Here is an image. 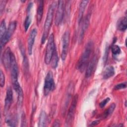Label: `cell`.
I'll use <instances>...</instances> for the list:
<instances>
[{"instance_id":"cell-13","label":"cell","mask_w":127,"mask_h":127,"mask_svg":"<svg viewBox=\"0 0 127 127\" xmlns=\"http://www.w3.org/2000/svg\"><path fill=\"white\" fill-rule=\"evenodd\" d=\"M13 100V93L10 87H8L6 90V97L5 99L4 104V111L7 112L9 110L12 102Z\"/></svg>"},{"instance_id":"cell-11","label":"cell","mask_w":127,"mask_h":127,"mask_svg":"<svg viewBox=\"0 0 127 127\" xmlns=\"http://www.w3.org/2000/svg\"><path fill=\"white\" fill-rule=\"evenodd\" d=\"M97 56L96 55L93 56V57L90 60V61L88 62L86 68V72H85V77L88 78L90 77L93 72L96 64L97 63Z\"/></svg>"},{"instance_id":"cell-20","label":"cell","mask_w":127,"mask_h":127,"mask_svg":"<svg viewBox=\"0 0 127 127\" xmlns=\"http://www.w3.org/2000/svg\"><path fill=\"white\" fill-rule=\"evenodd\" d=\"M58 61H59V58H58V53L56 49L53 53V55L52 56V57L51 58V62H50V63H51V66L53 68H55L57 67L58 64Z\"/></svg>"},{"instance_id":"cell-4","label":"cell","mask_w":127,"mask_h":127,"mask_svg":"<svg viewBox=\"0 0 127 127\" xmlns=\"http://www.w3.org/2000/svg\"><path fill=\"white\" fill-rule=\"evenodd\" d=\"M55 49L56 47L54 42V36L53 34H52L49 37L48 43L46 49L45 62L46 64H49L50 63L51 58Z\"/></svg>"},{"instance_id":"cell-8","label":"cell","mask_w":127,"mask_h":127,"mask_svg":"<svg viewBox=\"0 0 127 127\" xmlns=\"http://www.w3.org/2000/svg\"><path fill=\"white\" fill-rule=\"evenodd\" d=\"M70 33L68 30L66 31L63 34L62 37V50L61 53V58L63 61H64L66 58L69 43Z\"/></svg>"},{"instance_id":"cell-15","label":"cell","mask_w":127,"mask_h":127,"mask_svg":"<svg viewBox=\"0 0 127 127\" xmlns=\"http://www.w3.org/2000/svg\"><path fill=\"white\" fill-rule=\"evenodd\" d=\"M88 2H89L88 0H82L80 3L78 16V20L79 24H80L81 22L83 13L85 11V7Z\"/></svg>"},{"instance_id":"cell-23","label":"cell","mask_w":127,"mask_h":127,"mask_svg":"<svg viewBox=\"0 0 127 127\" xmlns=\"http://www.w3.org/2000/svg\"><path fill=\"white\" fill-rule=\"evenodd\" d=\"M6 30H7L6 27L5 22V20L3 19L1 22L0 26V39H1L3 36Z\"/></svg>"},{"instance_id":"cell-6","label":"cell","mask_w":127,"mask_h":127,"mask_svg":"<svg viewBox=\"0 0 127 127\" xmlns=\"http://www.w3.org/2000/svg\"><path fill=\"white\" fill-rule=\"evenodd\" d=\"M55 88V82L53 78V74L51 71H49L47 73L44 82V94L47 96Z\"/></svg>"},{"instance_id":"cell-12","label":"cell","mask_w":127,"mask_h":127,"mask_svg":"<svg viewBox=\"0 0 127 127\" xmlns=\"http://www.w3.org/2000/svg\"><path fill=\"white\" fill-rule=\"evenodd\" d=\"M37 34V30L36 28L33 29L31 31L29 35L28 39V53L30 55L32 53V49L34 45L35 39Z\"/></svg>"},{"instance_id":"cell-2","label":"cell","mask_w":127,"mask_h":127,"mask_svg":"<svg viewBox=\"0 0 127 127\" xmlns=\"http://www.w3.org/2000/svg\"><path fill=\"white\" fill-rule=\"evenodd\" d=\"M56 6V2L55 1L53 2L50 5L47 14L45 22L44 27V31L42 37V40L41 42L42 44H44L48 37L49 32L52 23L53 17H54V11L55 7Z\"/></svg>"},{"instance_id":"cell-14","label":"cell","mask_w":127,"mask_h":127,"mask_svg":"<svg viewBox=\"0 0 127 127\" xmlns=\"http://www.w3.org/2000/svg\"><path fill=\"white\" fill-rule=\"evenodd\" d=\"M90 14H87V15L86 16L85 18L83 23L82 25L81 30L79 33V42L80 43L84 37V33L87 29L89 24V22H90Z\"/></svg>"},{"instance_id":"cell-29","label":"cell","mask_w":127,"mask_h":127,"mask_svg":"<svg viewBox=\"0 0 127 127\" xmlns=\"http://www.w3.org/2000/svg\"><path fill=\"white\" fill-rule=\"evenodd\" d=\"M6 1L5 0H0V14L2 13L4 7L6 4Z\"/></svg>"},{"instance_id":"cell-27","label":"cell","mask_w":127,"mask_h":127,"mask_svg":"<svg viewBox=\"0 0 127 127\" xmlns=\"http://www.w3.org/2000/svg\"><path fill=\"white\" fill-rule=\"evenodd\" d=\"M126 87H127V83H126V82H125L121 83L120 84L116 85L115 86V89L116 90H120V89H125Z\"/></svg>"},{"instance_id":"cell-7","label":"cell","mask_w":127,"mask_h":127,"mask_svg":"<svg viewBox=\"0 0 127 127\" xmlns=\"http://www.w3.org/2000/svg\"><path fill=\"white\" fill-rule=\"evenodd\" d=\"M16 22L15 21H12L9 23L8 28L5 34L1 39H0L1 50H2L3 47L4 46V45L7 43V42L9 40V39L11 37L12 35H13L16 29Z\"/></svg>"},{"instance_id":"cell-17","label":"cell","mask_w":127,"mask_h":127,"mask_svg":"<svg viewBox=\"0 0 127 127\" xmlns=\"http://www.w3.org/2000/svg\"><path fill=\"white\" fill-rule=\"evenodd\" d=\"M115 74L114 68L113 66L109 65L106 67L103 73V78L104 79H107L111 77H112Z\"/></svg>"},{"instance_id":"cell-31","label":"cell","mask_w":127,"mask_h":127,"mask_svg":"<svg viewBox=\"0 0 127 127\" xmlns=\"http://www.w3.org/2000/svg\"><path fill=\"white\" fill-rule=\"evenodd\" d=\"M60 126V122L56 120L55 121V122L54 123V124L53 125V127H59Z\"/></svg>"},{"instance_id":"cell-19","label":"cell","mask_w":127,"mask_h":127,"mask_svg":"<svg viewBox=\"0 0 127 127\" xmlns=\"http://www.w3.org/2000/svg\"><path fill=\"white\" fill-rule=\"evenodd\" d=\"M46 121H47V115L45 111H42L40 115L38 126L43 127L46 126Z\"/></svg>"},{"instance_id":"cell-30","label":"cell","mask_w":127,"mask_h":127,"mask_svg":"<svg viewBox=\"0 0 127 127\" xmlns=\"http://www.w3.org/2000/svg\"><path fill=\"white\" fill-rule=\"evenodd\" d=\"M99 124V121H94L92 122L91 123V124L89 126H95Z\"/></svg>"},{"instance_id":"cell-18","label":"cell","mask_w":127,"mask_h":127,"mask_svg":"<svg viewBox=\"0 0 127 127\" xmlns=\"http://www.w3.org/2000/svg\"><path fill=\"white\" fill-rule=\"evenodd\" d=\"M43 8H44V2L42 0L39 1V3L38 6L37 10V23H39L43 16Z\"/></svg>"},{"instance_id":"cell-9","label":"cell","mask_w":127,"mask_h":127,"mask_svg":"<svg viewBox=\"0 0 127 127\" xmlns=\"http://www.w3.org/2000/svg\"><path fill=\"white\" fill-rule=\"evenodd\" d=\"M58 2L57 9L55 19V23L57 26L60 25L63 21L65 8V4L64 1L59 0Z\"/></svg>"},{"instance_id":"cell-28","label":"cell","mask_w":127,"mask_h":127,"mask_svg":"<svg viewBox=\"0 0 127 127\" xmlns=\"http://www.w3.org/2000/svg\"><path fill=\"white\" fill-rule=\"evenodd\" d=\"M109 101H110V98H107L105 99L104 100H103V101H102L99 103L100 107L101 108H103V107H104L105 106V105L107 104V103H108L109 102Z\"/></svg>"},{"instance_id":"cell-10","label":"cell","mask_w":127,"mask_h":127,"mask_svg":"<svg viewBox=\"0 0 127 127\" xmlns=\"http://www.w3.org/2000/svg\"><path fill=\"white\" fill-rule=\"evenodd\" d=\"M12 52L11 51L10 48L7 47L4 51L2 56V62L6 69H9L10 67L11 63V58Z\"/></svg>"},{"instance_id":"cell-21","label":"cell","mask_w":127,"mask_h":127,"mask_svg":"<svg viewBox=\"0 0 127 127\" xmlns=\"http://www.w3.org/2000/svg\"><path fill=\"white\" fill-rule=\"evenodd\" d=\"M116 108V105L114 103H112L108 109H107L103 113V117L104 118H106L113 113Z\"/></svg>"},{"instance_id":"cell-25","label":"cell","mask_w":127,"mask_h":127,"mask_svg":"<svg viewBox=\"0 0 127 127\" xmlns=\"http://www.w3.org/2000/svg\"><path fill=\"white\" fill-rule=\"evenodd\" d=\"M111 49H112V53L115 55H117L121 53V49L119 47V46H118V45H113L112 46Z\"/></svg>"},{"instance_id":"cell-24","label":"cell","mask_w":127,"mask_h":127,"mask_svg":"<svg viewBox=\"0 0 127 127\" xmlns=\"http://www.w3.org/2000/svg\"><path fill=\"white\" fill-rule=\"evenodd\" d=\"M31 17L29 15V14L28 13V14L27 15L25 21H24V29H25V31H27V30H28V29L29 27V26L31 24Z\"/></svg>"},{"instance_id":"cell-16","label":"cell","mask_w":127,"mask_h":127,"mask_svg":"<svg viewBox=\"0 0 127 127\" xmlns=\"http://www.w3.org/2000/svg\"><path fill=\"white\" fill-rule=\"evenodd\" d=\"M127 27V19L126 16L120 18L117 23V29L121 31H124L126 30Z\"/></svg>"},{"instance_id":"cell-5","label":"cell","mask_w":127,"mask_h":127,"mask_svg":"<svg viewBox=\"0 0 127 127\" xmlns=\"http://www.w3.org/2000/svg\"><path fill=\"white\" fill-rule=\"evenodd\" d=\"M77 101H78V95L77 94H76L73 96L72 99L70 106L68 111V113L67 114L66 121H65V124L66 126H70L72 124V123L73 122L74 117V113L76 110Z\"/></svg>"},{"instance_id":"cell-26","label":"cell","mask_w":127,"mask_h":127,"mask_svg":"<svg viewBox=\"0 0 127 127\" xmlns=\"http://www.w3.org/2000/svg\"><path fill=\"white\" fill-rule=\"evenodd\" d=\"M5 83V76L3 71L1 70L0 73V85L1 87L4 85Z\"/></svg>"},{"instance_id":"cell-22","label":"cell","mask_w":127,"mask_h":127,"mask_svg":"<svg viewBox=\"0 0 127 127\" xmlns=\"http://www.w3.org/2000/svg\"><path fill=\"white\" fill-rule=\"evenodd\" d=\"M6 123L9 126L15 127L16 123V118L10 115H7L6 118Z\"/></svg>"},{"instance_id":"cell-1","label":"cell","mask_w":127,"mask_h":127,"mask_svg":"<svg viewBox=\"0 0 127 127\" xmlns=\"http://www.w3.org/2000/svg\"><path fill=\"white\" fill-rule=\"evenodd\" d=\"M93 43L92 41H89L87 43L85 49L76 65V68L80 71L82 72L86 69L88 63V61L93 51Z\"/></svg>"},{"instance_id":"cell-3","label":"cell","mask_w":127,"mask_h":127,"mask_svg":"<svg viewBox=\"0 0 127 127\" xmlns=\"http://www.w3.org/2000/svg\"><path fill=\"white\" fill-rule=\"evenodd\" d=\"M10 69L11 70V77L13 87L14 90L16 92L21 88L18 81V70L17 64L16 63L15 57L12 53L11 54Z\"/></svg>"}]
</instances>
